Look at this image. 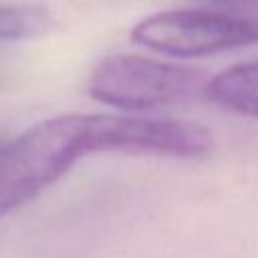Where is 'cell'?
<instances>
[{
	"label": "cell",
	"instance_id": "cell-1",
	"mask_svg": "<svg viewBox=\"0 0 258 258\" xmlns=\"http://www.w3.org/2000/svg\"><path fill=\"white\" fill-rule=\"evenodd\" d=\"M214 137L198 121L127 113H67L44 119L0 147V218L40 196L95 153L194 159Z\"/></svg>",
	"mask_w": 258,
	"mask_h": 258
},
{
	"label": "cell",
	"instance_id": "cell-2",
	"mask_svg": "<svg viewBox=\"0 0 258 258\" xmlns=\"http://www.w3.org/2000/svg\"><path fill=\"white\" fill-rule=\"evenodd\" d=\"M204 71L143 54H111L89 77V95L115 111L141 115L204 93Z\"/></svg>",
	"mask_w": 258,
	"mask_h": 258
},
{
	"label": "cell",
	"instance_id": "cell-3",
	"mask_svg": "<svg viewBox=\"0 0 258 258\" xmlns=\"http://www.w3.org/2000/svg\"><path fill=\"white\" fill-rule=\"evenodd\" d=\"M131 40L171 58H202L258 44V20L202 8H173L143 16Z\"/></svg>",
	"mask_w": 258,
	"mask_h": 258
},
{
	"label": "cell",
	"instance_id": "cell-4",
	"mask_svg": "<svg viewBox=\"0 0 258 258\" xmlns=\"http://www.w3.org/2000/svg\"><path fill=\"white\" fill-rule=\"evenodd\" d=\"M204 95L224 111L258 119V58L236 62L208 77Z\"/></svg>",
	"mask_w": 258,
	"mask_h": 258
},
{
	"label": "cell",
	"instance_id": "cell-5",
	"mask_svg": "<svg viewBox=\"0 0 258 258\" xmlns=\"http://www.w3.org/2000/svg\"><path fill=\"white\" fill-rule=\"evenodd\" d=\"M54 28L52 14L42 6L12 4L0 6V42L32 40Z\"/></svg>",
	"mask_w": 258,
	"mask_h": 258
}]
</instances>
